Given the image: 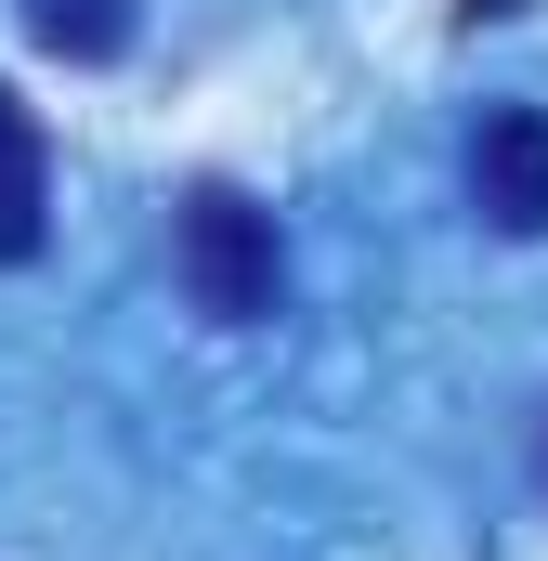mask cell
Instances as JSON below:
<instances>
[{"instance_id": "5b68a950", "label": "cell", "mask_w": 548, "mask_h": 561, "mask_svg": "<svg viewBox=\"0 0 548 561\" xmlns=\"http://www.w3.org/2000/svg\"><path fill=\"white\" fill-rule=\"evenodd\" d=\"M536 483H548V431H536Z\"/></svg>"}, {"instance_id": "277c9868", "label": "cell", "mask_w": 548, "mask_h": 561, "mask_svg": "<svg viewBox=\"0 0 548 561\" xmlns=\"http://www.w3.org/2000/svg\"><path fill=\"white\" fill-rule=\"evenodd\" d=\"M26 26H39V53H66V66L132 53V0H26Z\"/></svg>"}, {"instance_id": "7a4b0ae2", "label": "cell", "mask_w": 548, "mask_h": 561, "mask_svg": "<svg viewBox=\"0 0 548 561\" xmlns=\"http://www.w3.org/2000/svg\"><path fill=\"white\" fill-rule=\"evenodd\" d=\"M470 209L496 236H548V105H496L470 131Z\"/></svg>"}, {"instance_id": "6da1fadb", "label": "cell", "mask_w": 548, "mask_h": 561, "mask_svg": "<svg viewBox=\"0 0 548 561\" xmlns=\"http://www.w3.org/2000/svg\"><path fill=\"white\" fill-rule=\"evenodd\" d=\"M170 262H183V300H196L209 327H262L274 287H287V262H274V222L236 196V183H196V196H183Z\"/></svg>"}, {"instance_id": "3957f363", "label": "cell", "mask_w": 548, "mask_h": 561, "mask_svg": "<svg viewBox=\"0 0 548 561\" xmlns=\"http://www.w3.org/2000/svg\"><path fill=\"white\" fill-rule=\"evenodd\" d=\"M39 209H53V144L0 79V262H39Z\"/></svg>"}]
</instances>
